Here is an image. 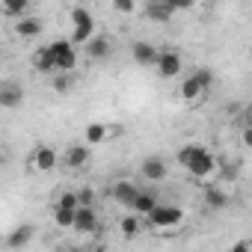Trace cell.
I'll return each mask as SVG.
<instances>
[{"instance_id": "obj_1", "label": "cell", "mask_w": 252, "mask_h": 252, "mask_svg": "<svg viewBox=\"0 0 252 252\" xmlns=\"http://www.w3.org/2000/svg\"><path fill=\"white\" fill-rule=\"evenodd\" d=\"M178 163L193 175V178H211L214 172H217V166H220V160L205 149V146H184L181 152H178Z\"/></svg>"}, {"instance_id": "obj_2", "label": "cell", "mask_w": 252, "mask_h": 252, "mask_svg": "<svg viewBox=\"0 0 252 252\" xmlns=\"http://www.w3.org/2000/svg\"><path fill=\"white\" fill-rule=\"evenodd\" d=\"M51 57H54V71L57 74H68L77 68V48L68 42V39H54L48 45Z\"/></svg>"}, {"instance_id": "obj_3", "label": "cell", "mask_w": 252, "mask_h": 252, "mask_svg": "<svg viewBox=\"0 0 252 252\" xmlns=\"http://www.w3.org/2000/svg\"><path fill=\"white\" fill-rule=\"evenodd\" d=\"M71 21H74V33H71V45H86L95 36V18L86 6H74L71 9Z\"/></svg>"}, {"instance_id": "obj_4", "label": "cell", "mask_w": 252, "mask_h": 252, "mask_svg": "<svg viewBox=\"0 0 252 252\" xmlns=\"http://www.w3.org/2000/svg\"><path fill=\"white\" fill-rule=\"evenodd\" d=\"M184 220V211L181 208H175V205H155V211L149 214V222L155 225V228H172V225H178Z\"/></svg>"}, {"instance_id": "obj_5", "label": "cell", "mask_w": 252, "mask_h": 252, "mask_svg": "<svg viewBox=\"0 0 252 252\" xmlns=\"http://www.w3.org/2000/svg\"><path fill=\"white\" fill-rule=\"evenodd\" d=\"M155 65H158V74H160L163 80H172V77L181 74V65H184V63H181V54H178V51H169V48H166V51H158V63H155Z\"/></svg>"}, {"instance_id": "obj_6", "label": "cell", "mask_w": 252, "mask_h": 252, "mask_svg": "<svg viewBox=\"0 0 252 252\" xmlns=\"http://www.w3.org/2000/svg\"><path fill=\"white\" fill-rule=\"evenodd\" d=\"M24 104V86L15 83V80H3L0 83V107H6V110H15Z\"/></svg>"}, {"instance_id": "obj_7", "label": "cell", "mask_w": 252, "mask_h": 252, "mask_svg": "<svg viewBox=\"0 0 252 252\" xmlns=\"http://www.w3.org/2000/svg\"><path fill=\"white\" fill-rule=\"evenodd\" d=\"M57 160H60L57 149H51V146H39V149L33 152V158H30V166H33L36 172H51V169L57 166Z\"/></svg>"}, {"instance_id": "obj_8", "label": "cell", "mask_w": 252, "mask_h": 252, "mask_svg": "<svg viewBox=\"0 0 252 252\" xmlns=\"http://www.w3.org/2000/svg\"><path fill=\"white\" fill-rule=\"evenodd\" d=\"M137 193H140V187H137L134 181H116V184L110 187V196H113L122 208H128V211H131V205H134Z\"/></svg>"}, {"instance_id": "obj_9", "label": "cell", "mask_w": 252, "mask_h": 252, "mask_svg": "<svg viewBox=\"0 0 252 252\" xmlns=\"http://www.w3.org/2000/svg\"><path fill=\"white\" fill-rule=\"evenodd\" d=\"M89 160H92L89 146H68V149H65V155H63V163H65L68 169H86V166H89Z\"/></svg>"}, {"instance_id": "obj_10", "label": "cell", "mask_w": 252, "mask_h": 252, "mask_svg": "<svg viewBox=\"0 0 252 252\" xmlns=\"http://www.w3.org/2000/svg\"><path fill=\"white\" fill-rule=\"evenodd\" d=\"M71 228L80 231V234H95V231H98V214H95L92 208H77Z\"/></svg>"}, {"instance_id": "obj_11", "label": "cell", "mask_w": 252, "mask_h": 252, "mask_svg": "<svg viewBox=\"0 0 252 252\" xmlns=\"http://www.w3.org/2000/svg\"><path fill=\"white\" fill-rule=\"evenodd\" d=\"M42 27H45L42 18H36V15H24V18L15 21V36H21V39H36V36L42 33Z\"/></svg>"}, {"instance_id": "obj_12", "label": "cell", "mask_w": 252, "mask_h": 252, "mask_svg": "<svg viewBox=\"0 0 252 252\" xmlns=\"http://www.w3.org/2000/svg\"><path fill=\"white\" fill-rule=\"evenodd\" d=\"M110 51H113V45H110L107 36H92V39L86 42V57H89V60H107Z\"/></svg>"}, {"instance_id": "obj_13", "label": "cell", "mask_w": 252, "mask_h": 252, "mask_svg": "<svg viewBox=\"0 0 252 252\" xmlns=\"http://www.w3.org/2000/svg\"><path fill=\"white\" fill-rule=\"evenodd\" d=\"M33 234H36V228H33L30 222H24V225H18V228L9 231L6 246H9V249H21V246H27V243L33 240Z\"/></svg>"}, {"instance_id": "obj_14", "label": "cell", "mask_w": 252, "mask_h": 252, "mask_svg": "<svg viewBox=\"0 0 252 252\" xmlns=\"http://www.w3.org/2000/svg\"><path fill=\"white\" fill-rule=\"evenodd\" d=\"M131 54H134V60H137L140 65H155V63H158V48H155L152 42H134Z\"/></svg>"}, {"instance_id": "obj_15", "label": "cell", "mask_w": 252, "mask_h": 252, "mask_svg": "<svg viewBox=\"0 0 252 252\" xmlns=\"http://www.w3.org/2000/svg\"><path fill=\"white\" fill-rule=\"evenodd\" d=\"M178 95H181V101H190V104H193V101H199V98L205 95V89H202V86H199V80L190 74V77H184V80H181Z\"/></svg>"}, {"instance_id": "obj_16", "label": "cell", "mask_w": 252, "mask_h": 252, "mask_svg": "<svg viewBox=\"0 0 252 252\" xmlns=\"http://www.w3.org/2000/svg\"><path fill=\"white\" fill-rule=\"evenodd\" d=\"M166 172H169V169H166V163H163L160 158H146V160H143V175H146L149 181H163Z\"/></svg>"}, {"instance_id": "obj_17", "label": "cell", "mask_w": 252, "mask_h": 252, "mask_svg": "<svg viewBox=\"0 0 252 252\" xmlns=\"http://www.w3.org/2000/svg\"><path fill=\"white\" fill-rule=\"evenodd\" d=\"M155 205H158V199H155L152 193L140 190L137 199H134V205H131V211H134V217H149V214L155 211Z\"/></svg>"}, {"instance_id": "obj_18", "label": "cell", "mask_w": 252, "mask_h": 252, "mask_svg": "<svg viewBox=\"0 0 252 252\" xmlns=\"http://www.w3.org/2000/svg\"><path fill=\"white\" fill-rule=\"evenodd\" d=\"M205 205H208L211 211H220V208H225V205H228V193L211 184V187H205Z\"/></svg>"}, {"instance_id": "obj_19", "label": "cell", "mask_w": 252, "mask_h": 252, "mask_svg": "<svg viewBox=\"0 0 252 252\" xmlns=\"http://www.w3.org/2000/svg\"><path fill=\"white\" fill-rule=\"evenodd\" d=\"M33 65H36L39 71H45V74H54V57H51L48 45L39 48V51H33Z\"/></svg>"}, {"instance_id": "obj_20", "label": "cell", "mask_w": 252, "mask_h": 252, "mask_svg": "<svg viewBox=\"0 0 252 252\" xmlns=\"http://www.w3.org/2000/svg\"><path fill=\"white\" fill-rule=\"evenodd\" d=\"M146 15L155 18V21H169L172 18V6L166 3V0H158V3H149L146 6Z\"/></svg>"}, {"instance_id": "obj_21", "label": "cell", "mask_w": 252, "mask_h": 252, "mask_svg": "<svg viewBox=\"0 0 252 252\" xmlns=\"http://www.w3.org/2000/svg\"><path fill=\"white\" fill-rule=\"evenodd\" d=\"M119 231H122V237H137V234H140V217L125 214L122 222H119Z\"/></svg>"}, {"instance_id": "obj_22", "label": "cell", "mask_w": 252, "mask_h": 252, "mask_svg": "<svg viewBox=\"0 0 252 252\" xmlns=\"http://www.w3.org/2000/svg\"><path fill=\"white\" fill-rule=\"evenodd\" d=\"M107 134H110L107 125H101V122L89 125V128H86V146H98V143H104V137H107Z\"/></svg>"}, {"instance_id": "obj_23", "label": "cell", "mask_w": 252, "mask_h": 252, "mask_svg": "<svg viewBox=\"0 0 252 252\" xmlns=\"http://www.w3.org/2000/svg\"><path fill=\"white\" fill-rule=\"evenodd\" d=\"M0 12H3L6 18H24V12H27V3L24 0H18V3H0Z\"/></svg>"}, {"instance_id": "obj_24", "label": "cell", "mask_w": 252, "mask_h": 252, "mask_svg": "<svg viewBox=\"0 0 252 252\" xmlns=\"http://www.w3.org/2000/svg\"><path fill=\"white\" fill-rule=\"evenodd\" d=\"M54 222H57L60 228H71V225H74V211H63V208H57V211H54Z\"/></svg>"}, {"instance_id": "obj_25", "label": "cell", "mask_w": 252, "mask_h": 252, "mask_svg": "<svg viewBox=\"0 0 252 252\" xmlns=\"http://www.w3.org/2000/svg\"><path fill=\"white\" fill-rule=\"evenodd\" d=\"M57 208H63V211H77L80 205H77V193H71V190H65L63 196H60V202H57Z\"/></svg>"}, {"instance_id": "obj_26", "label": "cell", "mask_w": 252, "mask_h": 252, "mask_svg": "<svg viewBox=\"0 0 252 252\" xmlns=\"http://www.w3.org/2000/svg\"><path fill=\"white\" fill-rule=\"evenodd\" d=\"M193 77L199 80V86H202L205 92H208V89H211V83H214V71H211V68H196V71H193Z\"/></svg>"}, {"instance_id": "obj_27", "label": "cell", "mask_w": 252, "mask_h": 252, "mask_svg": "<svg viewBox=\"0 0 252 252\" xmlns=\"http://www.w3.org/2000/svg\"><path fill=\"white\" fill-rule=\"evenodd\" d=\"M51 86H54V92H60V95H65V92L71 89V77H68V74H57Z\"/></svg>"}, {"instance_id": "obj_28", "label": "cell", "mask_w": 252, "mask_h": 252, "mask_svg": "<svg viewBox=\"0 0 252 252\" xmlns=\"http://www.w3.org/2000/svg\"><path fill=\"white\" fill-rule=\"evenodd\" d=\"M92 202H95V193H92L89 187H83V190L77 193V205H80V208H92Z\"/></svg>"}, {"instance_id": "obj_29", "label": "cell", "mask_w": 252, "mask_h": 252, "mask_svg": "<svg viewBox=\"0 0 252 252\" xmlns=\"http://www.w3.org/2000/svg\"><path fill=\"white\" fill-rule=\"evenodd\" d=\"M119 12H134V3H128V0H116V3H113Z\"/></svg>"}, {"instance_id": "obj_30", "label": "cell", "mask_w": 252, "mask_h": 252, "mask_svg": "<svg viewBox=\"0 0 252 252\" xmlns=\"http://www.w3.org/2000/svg\"><path fill=\"white\" fill-rule=\"evenodd\" d=\"M228 252H249V240H237Z\"/></svg>"}, {"instance_id": "obj_31", "label": "cell", "mask_w": 252, "mask_h": 252, "mask_svg": "<svg viewBox=\"0 0 252 252\" xmlns=\"http://www.w3.org/2000/svg\"><path fill=\"white\" fill-rule=\"evenodd\" d=\"M243 143H246V146L252 143V131H249V128H243Z\"/></svg>"}, {"instance_id": "obj_32", "label": "cell", "mask_w": 252, "mask_h": 252, "mask_svg": "<svg viewBox=\"0 0 252 252\" xmlns=\"http://www.w3.org/2000/svg\"><path fill=\"white\" fill-rule=\"evenodd\" d=\"M0 163H3V155H0Z\"/></svg>"}, {"instance_id": "obj_33", "label": "cell", "mask_w": 252, "mask_h": 252, "mask_svg": "<svg viewBox=\"0 0 252 252\" xmlns=\"http://www.w3.org/2000/svg\"><path fill=\"white\" fill-rule=\"evenodd\" d=\"M74 252H80V249H74Z\"/></svg>"}]
</instances>
